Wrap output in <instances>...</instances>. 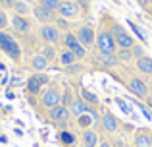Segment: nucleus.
I'll return each mask as SVG.
<instances>
[{
	"label": "nucleus",
	"mask_w": 152,
	"mask_h": 147,
	"mask_svg": "<svg viewBox=\"0 0 152 147\" xmlns=\"http://www.w3.org/2000/svg\"><path fill=\"white\" fill-rule=\"evenodd\" d=\"M54 25L58 27L60 31H64V33H66V31H69V19H66V18H56V21H54Z\"/></svg>",
	"instance_id": "c756f323"
},
{
	"label": "nucleus",
	"mask_w": 152,
	"mask_h": 147,
	"mask_svg": "<svg viewBox=\"0 0 152 147\" xmlns=\"http://www.w3.org/2000/svg\"><path fill=\"white\" fill-rule=\"evenodd\" d=\"M98 147H112L110 141H102V143H98Z\"/></svg>",
	"instance_id": "ea45409f"
},
{
	"label": "nucleus",
	"mask_w": 152,
	"mask_h": 147,
	"mask_svg": "<svg viewBox=\"0 0 152 147\" xmlns=\"http://www.w3.org/2000/svg\"><path fill=\"white\" fill-rule=\"evenodd\" d=\"M115 56H118L119 64H121V62H131L133 60V52H131L129 49H118L115 50Z\"/></svg>",
	"instance_id": "bb28decb"
},
{
	"label": "nucleus",
	"mask_w": 152,
	"mask_h": 147,
	"mask_svg": "<svg viewBox=\"0 0 152 147\" xmlns=\"http://www.w3.org/2000/svg\"><path fill=\"white\" fill-rule=\"evenodd\" d=\"M141 110H142V112H145V116L148 118V120H150V118H152V114L148 112V110H146V106H145V105H141Z\"/></svg>",
	"instance_id": "4c0bfd02"
},
{
	"label": "nucleus",
	"mask_w": 152,
	"mask_h": 147,
	"mask_svg": "<svg viewBox=\"0 0 152 147\" xmlns=\"http://www.w3.org/2000/svg\"><path fill=\"white\" fill-rule=\"evenodd\" d=\"M94 49L98 54H115L118 45H115V37L108 31V27L100 21V27L96 29V41H94Z\"/></svg>",
	"instance_id": "f03ea898"
},
{
	"label": "nucleus",
	"mask_w": 152,
	"mask_h": 147,
	"mask_svg": "<svg viewBox=\"0 0 152 147\" xmlns=\"http://www.w3.org/2000/svg\"><path fill=\"white\" fill-rule=\"evenodd\" d=\"M56 14L60 18H66V19H75V18L81 16V8H79L77 0H62Z\"/></svg>",
	"instance_id": "9d476101"
},
{
	"label": "nucleus",
	"mask_w": 152,
	"mask_h": 147,
	"mask_svg": "<svg viewBox=\"0 0 152 147\" xmlns=\"http://www.w3.org/2000/svg\"><path fill=\"white\" fill-rule=\"evenodd\" d=\"M42 83H41V79H39V75L37 74H33V75H29L27 78V81H25V89H27V93L29 95H39L42 91Z\"/></svg>",
	"instance_id": "dca6fc26"
},
{
	"label": "nucleus",
	"mask_w": 152,
	"mask_h": 147,
	"mask_svg": "<svg viewBox=\"0 0 152 147\" xmlns=\"http://www.w3.org/2000/svg\"><path fill=\"white\" fill-rule=\"evenodd\" d=\"M0 50H2L4 54H8L14 62L21 60V47H19V43L15 41L10 33H6V31H0Z\"/></svg>",
	"instance_id": "7ed1b4c3"
},
{
	"label": "nucleus",
	"mask_w": 152,
	"mask_h": 147,
	"mask_svg": "<svg viewBox=\"0 0 152 147\" xmlns=\"http://www.w3.org/2000/svg\"><path fill=\"white\" fill-rule=\"evenodd\" d=\"M73 99L75 97H71V89H69V87H66V93L62 95V105H66L67 109H69V105L73 103Z\"/></svg>",
	"instance_id": "473e14b6"
},
{
	"label": "nucleus",
	"mask_w": 152,
	"mask_h": 147,
	"mask_svg": "<svg viewBox=\"0 0 152 147\" xmlns=\"http://www.w3.org/2000/svg\"><path fill=\"white\" fill-rule=\"evenodd\" d=\"M60 2H62V0H39V4H41L42 8H46V10H50V12H58Z\"/></svg>",
	"instance_id": "cd10ccee"
},
{
	"label": "nucleus",
	"mask_w": 152,
	"mask_h": 147,
	"mask_svg": "<svg viewBox=\"0 0 152 147\" xmlns=\"http://www.w3.org/2000/svg\"><path fill=\"white\" fill-rule=\"evenodd\" d=\"M150 85H152V79H150Z\"/></svg>",
	"instance_id": "37998d69"
},
{
	"label": "nucleus",
	"mask_w": 152,
	"mask_h": 147,
	"mask_svg": "<svg viewBox=\"0 0 152 147\" xmlns=\"http://www.w3.org/2000/svg\"><path fill=\"white\" fill-rule=\"evenodd\" d=\"M112 2H119V0H112Z\"/></svg>",
	"instance_id": "79ce46f5"
},
{
	"label": "nucleus",
	"mask_w": 152,
	"mask_h": 147,
	"mask_svg": "<svg viewBox=\"0 0 152 147\" xmlns=\"http://www.w3.org/2000/svg\"><path fill=\"white\" fill-rule=\"evenodd\" d=\"M146 10H148V14L152 16V4H150V6H148V8H146Z\"/></svg>",
	"instance_id": "a19ab883"
},
{
	"label": "nucleus",
	"mask_w": 152,
	"mask_h": 147,
	"mask_svg": "<svg viewBox=\"0 0 152 147\" xmlns=\"http://www.w3.org/2000/svg\"><path fill=\"white\" fill-rule=\"evenodd\" d=\"M48 118H50V122L52 124H56V126H67L69 124V120L73 116H71V112H69V109H67L66 105H58V106H54V109H50L48 110Z\"/></svg>",
	"instance_id": "6e6552de"
},
{
	"label": "nucleus",
	"mask_w": 152,
	"mask_h": 147,
	"mask_svg": "<svg viewBox=\"0 0 152 147\" xmlns=\"http://www.w3.org/2000/svg\"><path fill=\"white\" fill-rule=\"evenodd\" d=\"M96 62H98V66H102L106 70H112V68H118L119 66V60L115 54H98Z\"/></svg>",
	"instance_id": "f3484780"
},
{
	"label": "nucleus",
	"mask_w": 152,
	"mask_h": 147,
	"mask_svg": "<svg viewBox=\"0 0 152 147\" xmlns=\"http://www.w3.org/2000/svg\"><path fill=\"white\" fill-rule=\"evenodd\" d=\"M62 35L64 33L54 25V23H45V25L39 27V37H41L46 45H54L56 47L58 43H62Z\"/></svg>",
	"instance_id": "0eeeda50"
},
{
	"label": "nucleus",
	"mask_w": 152,
	"mask_h": 147,
	"mask_svg": "<svg viewBox=\"0 0 152 147\" xmlns=\"http://www.w3.org/2000/svg\"><path fill=\"white\" fill-rule=\"evenodd\" d=\"M115 103H118V105H119V106H121V110H123V112H125V114H131V109H129V105H127V103H125V101H123V99H119V97H115Z\"/></svg>",
	"instance_id": "f704fd0d"
},
{
	"label": "nucleus",
	"mask_w": 152,
	"mask_h": 147,
	"mask_svg": "<svg viewBox=\"0 0 152 147\" xmlns=\"http://www.w3.org/2000/svg\"><path fill=\"white\" fill-rule=\"evenodd\" d=\"M137 4H139L141 8H145V10H146V8L152 4V0H137Z\"/></svg>",
	"instance_id": "e433bc0d"
},
{
	"label": "nucleus",
	"mask_w": 152,
	"mask_h": 147,
	"mask_svg": "<svg viewBox=\"0 0 152 147\" xmlns=\"http://www.w3.org/2000/svg\"><path fill=\"white\" fill-rule=\"evenodd\" d=\"M33 16L37 21H41V25H45V23H54L56 18H58V14L56 12H50L46 10V8H42L41 4H37V6L33 8Z\"/></svg>",
	"instance_id": "9b49d317"
},
{
	"label": "nucleus",
	"mask_w": 152,
	"mask_h": 147,
	"mask_svg": "<svg viewBox=\"0 0 152 147\" xmlns=\"http://www.w3.org/2000/svg\"><path fill=\"white\" fill-rule=\"evenodd\" d=\"M75 35L85 49H91V47H94V41H96V27L93 23H81L75 31Z\"/></svg>",
	"instance_id": "423d86ee"
},
{
	"label": "nucleus",
	"mask_w": 152,
	"mask_h": 147,
	"mask_svg": "<svg viewBox=\"0 0 152 147\" xmlns=\"http://www.w3.org/2000/svg\"><path fill=\"white\" fill-rule=\"evenodd\" d=\"M62 45L64 49L71 50V52L77 56V60H83V58H87V49L79 43L77 35L73 33V31H66V33L62 35Z\"/></svg>",
	"instance_id": "39448f33"
},
{
	"label": "nucleus",
	"mask_w": 152,
	"mask_h": 147,
	"mask_svg": "<svg viewBox=\"0 0 152 147\" xmlns=\"http://www.w3.org/2000/svg\"><path fill=\"white\" fill-rule=\"evenodd\" d=\"M129 27H131V29H133V33H135V35H137V37H139V39H141V43H146V35H145V33H142V29H141V27H139V25H137V23H133V21H129Z\"/></svg>",
	"instance_id": "2f4dec72"
},
{
	"label": "nucleus",
	"mask_w": 152,
	"mask_h": 147,
	"mask_svg": "<svg viewBox=\"0 0 152 147\" xmlns=\"http://www.w3.org/2000/svg\"><path fill=\"white\" fill-rule=\"evenodd\" d=\"M145 103H146V105H148V106H152V91H150V95H148V97L145 99Z\"/></svg>",
	"instance_id": "58836bf2"
},
{
	"label": "nucleus",
	"mask_w": 152,
	"mask_h": 147,
	"mask_svg": "<svg viewBox=\"0 0 152 147\" xmlns=\"http://www.w3.org/2000/svg\"><path fill=\"white\" fill-rule=\"evenodd\" d=\"M58 62H60V66H62V68H66V66H71V64H75V62H79V60H77V56H75L71 50L62 49L58 52Z\"/></svg>",
	"instance_id": "6ab92c4d"
},
{
	"label": "nucleus",
	"mask_w": 152,
	"mask_h": 147,
	"mask_svg": "<svg viewBox=\"0 0 152 147\" xmlns=\"http://www.w3.org/2000/svg\"><path fill=\"white\" fill-rule=\"evenodd\" d=\"M100 128L106 134H115L119 130V120L115 118V114L108 109H100Z\"/></svg>",
	"instance_id": "1a4fd4ad"
},
{
	"label": "nucleus",
	"mask_w": 152,
	"mask_h": 147,
	"mask_svg": "<svg viewBox=\"0 0 152 147\" xmlns=\"http://www.w3.org/2000/svg\"><path fill=\"white\" fill-rule=\"evenodd\" d=\"M41 54L48 62H52V60H56V58H58V52H56L54 45H45V47H42V50H41Z\"/></svg>",
	"instance_id": "393cba45"
},
{
	"label": "nucleus",
	"mask_w": 152,
	"mask_h": 147,
	"mask_svg": "<svg viewBox=\"0 0 152 147\" xmlns=\"http://www.w3.org/2000/svg\"><path fill=\"white\" fill-rule=\"evenodd\" d=\"M58 105H62V91H60V85L50 83L41 95V106L46 109V110H50Z\"/></svg>",
	"instance_id": "20e7f679"
},
{
	"label": "nucleus",
	"mask_w": 152,
	"mask_h": 147,
	"mask_svg": "<svg viewBox=\"0 0 152 147\" xmlns=\"http://www.w3.org/2000/svg\"><path fill=\"white\" fill-rule=\"evenodd\" d=\"M133 147H152V132L146 128H139L133 136Z\"/></svg>",
	"instance_id": "f8f14e48"
},
{
	"label": "nucleus",
	"mask_w": 152,
	"mask_h": 147,
	"mask_svg": "<svg viewBox=\"0 0 152 147\" xmlns=\"http://www.w3.org/2000/svg\"><path fill=\"white\" fill-rule=\"evenodd\" d=\"M58 141L62 145H66V147H73L77 143V136H75L73 132H69V130H60L58 132Z\"/></svg>",
	"instance_id": "aec40b11"
},
{
	"label": "nucleus",
	"mask_w": 152,
	"mask_h": 147,
	"mask_svg": "<svg viewBox=\"0 0 152 147\" xmlns=\"http://www.w3.org/2000/svg\"><path fill=\"white\" fill-rule=\"evenodd\" d=\"M81 143L83 147H98V134L93 128L81 130Z\"/></svg>",
	"instance_id": "4468645a"
},
{
	"label": "nucleus",
	"mask_w": 152,
	"mask_h": 147,
	"mask_svg": "<svg viewBox=\"0 0 152 147\" xmlns=\"http://www.w3.org/2000/svg\"><path fill=\"white\" fill-rule=\"evenodd\" d=\"M135 66H137V72H141L145 75H152V56L150 54H145L142 58H139L135 62Z\"/></svg>",
	"instance_id": "a211bd4d"
},
{
	"label": "nucleus",
	"mask_w": 152,
	"mask_h": 147,
	"mask_svg": "<svg viewBox=\"0 0 152 147\" xmlns=\"http://www.w3.org/2000/svg\"><path fill=\"white\" fill-rule=\"evenodd\" d=\"M48 64H50V62L46 60V58L42 56L41 52L35 54V56H31V62H29V66L35 70V72H45V70L48 68Z\"/></svg>",
	"instance_id": "412c9836"
},
{
	"label": "nucleus",
	"mask_w": 152,
	"mask_h": 147,
	"mask_svg": "<svg viewBox=\"0 0 152 147\" xmlns=\"http://www.w3.org/2000/svg\"><path fill=\"white\" fill-rule=\"evenodd\" d=\"M64 72H66L67 75H77V74L83 72V66L79 64V62H75V64H71V66H66V68H64Z\"/></svg>",
	"instance_id": "c85d7f7f"
},
{
	"label": "nucleus",
	"mask_w": 152,
	"mask_h": 147,
	"mask_svg": "<svg viewBox=\"0 0 152 147\" xmlns=\"http://www.w3.org/2000/svg\"><path fill=\"white\" fill-rule=\"evenodd\" d=\"M8 23H10V19H8V14H6L4 10H0V31L6 29Z\"/></svg>",
	"instance_id": "72a5a7b5"
},
{
	"label": "nucleus",
	"mask_w": 152,
	"mask_h": 147,
	"mask_svg": "<svg viewBox=\"0 0 152 147\" xmlns=\"http://www.w3.org/2000/svg\"><path fill=\"white\" fill-rule=\"evenodd\" d=\"M10 23H12V27H14L15 31H19V33H29L31 31V21H29L27 16H18L15 14Z\"/></svg>",
	"instance_id": "ddd939ff"
},
{
	"label": "nucleus",
	"mask_w": 152,
	"mask_h": 147,
	"mask_svg": "<svg viewBox=\"0 0 152 147\" xmlns=\"http://www.w3.org/2000/svg\"><path fill=\"white\" fill-rule=\"evenodd\" d=\"M15 2H18V0H0V4H2L4 8H14Z\"/></svg>",
	"instance_id": "c9c22d12"
},
{
	"label": "nucleus",
	"mask_w": 152,
	"mask_h": 147,
	"mask_svg": "<svg viewBox=\"0 0 152 147\" xmlns=\"http://www.w3.org/2000/svg\"><path fill=\"white\" fill-rule=\"evenodd\" d=\"M75 124H77L81 130H89L91 126L96 124V122H94V118L91 116V112H85V114H81V116L75 118Z\"/></svg>",
	"instance_id": "b1692460"
},
{
	"label": "nucleus",
	"mask_w": 152,
	"mask_h": 147,
	"mask_svg": "<svg viewBox=\"0 0 152 147\" xmlns=\"http://www.w3.org/2000/svg\"><path fill=\"white\" fill-rule=\"evenodd\" d=\"M79 97H81V99H83V101H85L89 106H98V103H100L96 95H94L93 91L85 89V87H81V89H79Z\"/></svg>",
	"instance_id": "5701e85b"
},
{
	"label": "nucleus",
	"mask_w": 152,
	"mask_h": 147,
	"mask_svg": "<svg viewBox=\"0 0 152 147\" xmlns=\"http://www.w3.org/2000/svg\"><path fill=\"white\" fill-rule=\"evenodd\" d=\"M131 52H133V60H139V58H142L145 56V47L142 45H139V43H135V47L131 49Z\"/></svg>",
	"instance_id": "7c9ffc66"
},
{
	"label": "nucleus",
	"mask_w": 152,
	"mask_h": 147,
	"mask_svg": "<svg viewBox=\"0 0 152 147\" xmlns=\"http://www.w3.org/2000/svg\"><path fill=\"white\" fill-rule=\"evenodd\" d=\"M14 12L18 16H27L31 12V8H29V4H27L25 0H18V2L14 4Z\"/></svg>",
	"instance_id": "a878e982"
},
{
	"label": "nucleus",
	"mask_w": 152,
	"mask_h": 147,
	"mask_svg": "<svg viewBox=\"0 0 152 147\" xmlns=\"http://www.w3.org/2000/svg\"><path fill=\"white\" fill-rule=\"evenodd\" d=\"M135 39L131 37L129 33H123V35H119V37H115V45H118V49H133L135 47Z\"/></svg>",
	"instance_id": "4be33fe9"
},
{
	"label": "nucleus",
	"mask_w": 152,
	"mask_h": 147,
	"mask_svg": "<svg viewBox=\"0 0 152 147\" xmlns=\"http://www.w3.org/2000/svg\"><path fill=\"white\" fill-rule=\"evenodd\" d=\"M114 78H115V79H119V81L125 85V89L129 91L131 95H135L137 99H142V101H145V99L150 95V87H148V83H146L145 79L141 78V75L125 74V75H114Z\"/></svg>",
	"instance_id": "f257e3e1"
},
{
	"label": "nucleus",
	"mask_w": 152,
	"mask_h": 147,
	"mask_svg": "<svg viewBox=\"0 0 152 147\" xmlns=\"http://www.w3.org/2000/svg\"><path fill=\"white\" fill-rule=\"evenodd\" d=\"M69 112H71V116H73V118H77V116H81V114L89 112V105H87L81 97H75L73 103L69 105Z\"/></svg>",
	"instance_id": "2eb2a0df"
}]
</instances>
